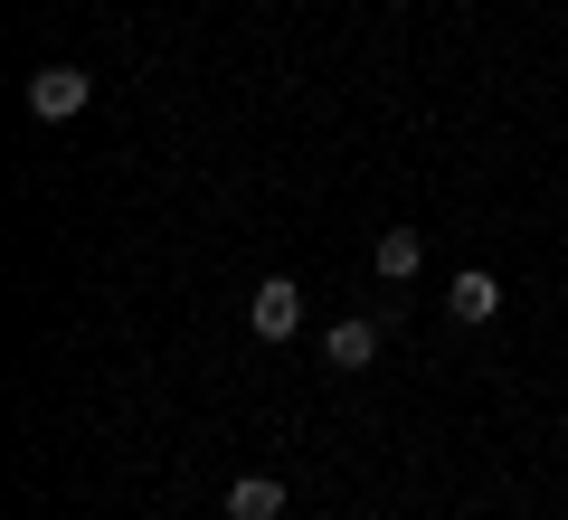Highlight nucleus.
I'll return each mask as SVG.
<instances>
[{
	"instance_id": "nucleus-1",
	"label": "nucleus",
	"mask_w": 568,
	"mask_h": 520,
	"mask_svg": "<svg viewBox=\"0 0 568 520\" xmlns=\"http://www.w3.org/2000/svg\"><path fill=\"white\" fill-rule=\"evenodd\" d=\"M246 332H256V340H294V332H304V284L265 275L256 294H246Z\"/></svg>"
},
{
	"instance_id": "nucleus-2",
	"label": "nucleus",
	"mask_w": 568,
	"mask_h": 520,
	"mask_svg": "<svg viewBox=\"0 0 568 520\" xmlns=\"http://www.w3.org/2000/svg\"><path fill=\"white\" fill-rule=\"evenodd\" d=\"M85 95H95V77H85V67H39V77H29V114H39V123L85 114Z\"/></svg>"
},
{
	"instance_id": "nucleus-3",
	"label": "nucleus",
	"mask_w": 568,
	"mask_h": 520,
	"mask_svg": "<svg viewBox=\"0 0 568 520\" xmlns=\"http://www.w3.org/2000/svg\"><path fill=\"white\" fill-rule=\"evenodd\" d=\"M323 360H332V369H369V360H379V322H369V313H342V322L323 332Z\"/></svg>"
},
{
	"instance_id": "nucleus-4",
	"label": "nucleus",
	"mask_w": 568,
	"mask_h": 520,
	"mask_svg": "<svg viewBox=\"0 0 568 520\" xmlns=\"http://www.w3.org/2000/svg\"><path fill=\"white\" fill-rule=\"evenodd\" d=\"M446 313H455V322H465V332H474V322H493V313H503V284H493L484 265H465V275L446 284Z\"/></svg>"
},
{
	"instance_id": "nucleus-5",
	"label": "nucleus",
	"mask_w": 568,
	"mask_h": 520,
	"mask_svg": "<svg viewBox=\"0 0 568 520\" xmlns=\"http://www.w3.org/2000/svg\"><path fill=\"white\" fill-rule=\"evenodd\" d=\"M369 265H379L388 284H407V275L426 265V237H417V227H379V246H369Z\"/></svg>"
},
{
	"instance_id": "nucleus-6",
	"label": "nucleus",
	"mask_w": 568,
	"mask_h": 520,
	"mask_svg": "<svg viewBox=\"0 0 568 520\" xmlns=\"http://www.w3.org/2000/svg\"><path fill=\"white\" fill-rule=\"evenodd\" d=\"M227 520H284V482H275V473L227 482Z\"/></svg>"
}]
</instances>
